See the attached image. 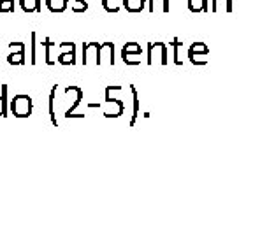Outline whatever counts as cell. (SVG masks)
I'll return each instance as SVG.
<instances>
[{
  "label": "cell",
  "instance_id": "7402d4cb",
  "mask_svg": "<svg viewBox=\"0 0 253 237\" xmlns=\"http://www.w3.org/2000/svg\"><path fill=\"white\" fill-rule=\"evenodd\" d=\"M14 11V0H0V12Z\"/></svg>",
  "mask_w": 253,
  "mask_h": 237
},
{
  "label": "cell",
  "instance_id": "5bb4252c",
  "mask_svg": "<svg viewBox=\"0 0 253 237\" xmlns=\"http://www.w3.org/2000/svg\"><path fill=\"white\" fill-rule=\"evenodd\" d=\"M44 4L49 12H63L67 9L69 0H44Z\"/></svg>",
  "mask_w": 253,
  "mask_h": 237
},
{
  "label": "cell",
  "instance_id": "7c38bea8",
  "mask_svg": "<svg viewBox=\"0 0 253 237\" xmlns=\"http://www.w3.org/2000/svg\"><path fill=\"white\" fill-rule=\"evenodd\" d=\"M146 2H148V0H123V7L126 9V12H132V14H135V12L144 11V7H146Z\"/></svg>",
  "mask_w": 253,
  "mask_h": 237
},
{
  "label": "cell",
  "instance_id": "5b68a950",
  "mask_svg": "<svg viewBox=\"0 0 253 237\" xmlns=\"http://www.w3.org/2000/svg\"><path fill=\"white\" fill-rule=\"evenodd\" d=\"M99 42L83 44V65H99Z\"/></svg>",
  "mask_w": 253,
  "mask_h": 237
},
{
  "label": "cell",
  "instance_id": "30bf717a",
  "mask_svg": "<svg viewBox=\"0 0 253 237\" xmlns=\"http://www.w3.org/2000/svg\"><path fill=\"white\" fill-rule=\"evenodd\" d=\"M56 62L60 65H76V46L74 42H71V46L67 47V51H63L58 55Z\"/></svg>",
  "mask_w": 253,
  "mask_h": 237
},
{
  "label": "cell",
  "instance_id": "44dd1931",
  "mask_svg": "<svg viewBox=\"0 0 253 237\" xmlns=\"http://www.w3.org/2000/svg\"><path fill=\"white\" fill-rule=\"evenodd\" d=\"M71 9H72V12H86L88 11V2H84V0H72Z\"/></svg>",
  "mask_w": 253,
  "mask_h": 237
},
{
  "label": "cell",
  "instance_id": "ba28073f",
  "mask_svg": "<svg viewBox=\"0 0 253 237\" xmlns=\"http://www.w3.org/2000/svg\"><path fill=\"white\" fill-rule=\"evenodd\" d=\"M99 65H115V44L113 42L100 44Z\"/></svg>",
  "mask_w": 253,
  "mask_h": 237
},
{
  "label": "cell",
  "instance_id": "6da1fadb",
  "mask_svg": "<svg viewBox=\"0 0 253 237\" xmlns=\"http://www.w3.org/2000/svg\"><path fill=\"white\" fill-rule=\"evenodd\" d=\"M9 111L16 118H28L34 111V100H32L30 95L18 93L12 97L11 104H9Z\"/></svg>",
  "mask_w": 253,
  "mask_h": 237
},
{
  "label": "cell",
  "instance_id": "8fae6325",
  "mask_svg": "<svg viewBox=\"0 0 253 237\" xmlns=\"http://www.w3.org/2000/svg\"><path fill=\"white\" fill-rule=\"evenodd\" d=\"M148 11L153 12H169V0H148Z\"/></svg>",
  "mask_w": 253,
  "mask_h": 237
},
{
  "label": "cell",
  "instance_id": "d6986e66",
  "mask_svg": "<svg viewBox=\"0 0 253 237\" xmlns=\"http://www.w3.org/2000/svg\"><path fill=\"white\" fill-rule=\"evenodd\" d=\"M30 39H32V44H30V63L32 65H36L37 63V58H36V49H37V34L36 32H32L30 34Z\"/></svg>",
  "mask_w": 253,
  "mask_h": 237
},
{
  "label": "cell",
  "instance_id": "52a82bcc",
  "mask_svg": "<svg viewBox=\"0 0 253 237\" xmlns=\"http://www.w3.org/2000/svg\"><path fill=\"white\" fill-rule=\"evenodd\" d=\"M65 91H69V93H74L76 99H74V102H72V106L65 111V115H63V116H65V118H84V115H74L76 107L81 104V100H83V97H84L83 90H81L79 86H67V88H65Z\"/></svg>",
  "mask_w": 253,
  "mask_h": 237
},
{
  "label": "cell",
  "instance_id": "277c9868",
  "mask_svg": "<svg viewBox=\"0 0 253 237\" xmlns=\"http://www.w3.org/2000/svg\"><path fill=\"white\" fill-rule=\"evenodd\" d=\"M141 55H142V47L137 42H126L122 47V60L126 65H139L141 63Z\"/></svg>",
  "mask_w": 253,
  "mask_h": 237
},
{
  "label": "cell",
  "instance_id": "9a60e30c",
  "mask_svg": "<svg viewBox=\"0 0 253 237\" xmlns=\"http://www.w3.org/2000/svg\"><path fill=\"white\" fill-rule=\"evenodd\" d=\"M104 11L106 12H120L123 7V0H100Z\"/></svg>",
  "mask_w": 253,
  "mask_h": 237
},
{
  "label": "cell",
  "instance_id": "e0dca14e",
  "mask_svg": "<svg viewBox=\"0 0 253 237\" xmlns=\"http://www.w3.org/2000/svg\"><path fill=\"white\" fill-rule=\"evenodd\" d=\"M130 93H132V99H134V113H132V118H130V126H134L139 118V93L134 84H130Z\"/></svg>",
  "mask_w": 253,
  "mask_h": 237
},
{
  "label": "cell",
  "instance_id": "2e32d148",
  "mask_svg": "<svg viewBox=\"0 0 253 237\" xmlns=\"http://www.w3.org/2000/svg\"><path fill=\"white\" fill-rule=\"evenodd\" d=\"M55 97H56V84L49 91V119H51L53 126L58 128V121H56V113H55Z\"/></svg>",
  "mask_w": 253,
  "mask_h": 237
},
{
  "label": "cell",
  "instance_id": "ac0fdd59",
  "mask_svg": "<svg viewBox=\"0 0 253 237\" xmlns=\"http://www.w3.org/2000/svg\"><path fill=\"white\" fill-rule=\"evenodd\" d=\"M41 44H42V46H44V49H46V63H47V65H55L56 62L51 58V49L56 46V44L53 42V40L49 39V37H46V39H44Z\"/></svg>",
  "mask_w": 253,
  "mask_h": 237
},
{
  "label": "cell",
  "instance_id": "603a6c76",
  "mask_svg": "<svg viewBox=\"0 0 253 237\" xmlns=\"http://www.w3.org/2000/svg\"><path fill=\"white\" fill-rule=\"evenodd\" d=\"M5 116H7V109L4 106V97L0 93V118H5Z\"/></svg>",
  "mask_w": 253,
  "mask_h": 237
},
{
  "label": "cell",
  "instance_id": "9c48e42d",
  "mask_svg": "<svg viewBox=\"0 0 253 237\" xmlns=\"http://www.w3.org/2000/svg\"><path fill=\"white\" fill-rule=\"evenodd\" d=\"M210 53V47L206 46L204 42H194L192 46L188 47V58H190V62L194 63V65H199V62H197V55H202V56H206Z\"/></svg>",
  "mask_w": 253,
  "mask_h": 237
},
{
  "label": "cell",
  "instance_id": "7a4b0ae2",
  "mask_svg": "<svg viewBox=\"0 0 253 237\" xmlns=\"http://www.w3.org/2000/svg\"><path fill=\"white\" fill-rule=\"evenodd\" d=\"M115 86H107L106 88V102H104V116L106 118H120V116L125 113V104L120 99H111V91Z\"/></svg>",
  "mask_w": 253,
  "mask_h": 237
},
{
  "label": "cell",
  "instance_id": "ffe728a7",
  "mask_svg": "<svg viewBox=\"0 0 253 237\" xmlns=\"http://www.w3.org/2000/svg\"><path fill=\"white\" fill-rule=\"evenodd\" d=\"M170 46L174 47V63H176V65H181V58H179V47L183 46L181 44V40L178 39V37H174L172 39V42H170Z\"/></svg>",
  "mask_w": 253,
  "mask_h": 237
},
{
  "label": "cell",
  "instance_id": "3957f363",
  "mask_svg": "<svg viewBox=\"0 0 253 237\" xmlns=\"http://www.w3.org/2000/svg\"><path fill=\"white\" fill-rule=\"evenodd\" d=\"M169 51H167V44L164 42H150L148 44V58H146V63L148 65H153V60L158 58L160 65L166 67L167 63H169Z\"/></svg>",
  "mask_w": 253,
  "mask_h": 237
},
{
  "label": "cell",
  "instance_id": "4fadbf2b",
  "mask_svg": "<svg viewBox=\"0 0 253 237\" xmlns=\"http://www.w3.org/2000/svg\"><path fill=\"white\" fill-rule=\"evenodd\" d=\"M20 7L25 12H41L42 11V2L41 0H20Z\"/></svg>",
  "mask_w": 253,
  "mask_h": 237
},
{
  "label": "cell",
  "instance_id": "8992f818",
  "mask_svg": "<svg viewBox=\"0 0 253 237\" xmlns=\"http://www.w3.org/2000/svg\"><path fill=\"white\" fill-rule=\"evenodd\" d=\"M12 51L7 56V63L9 65H25V44L23 42H11L9 44Z\"/></svg>",
  "mask_w": 253,
  "mask_h": 237
}]
</instances>
